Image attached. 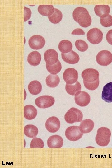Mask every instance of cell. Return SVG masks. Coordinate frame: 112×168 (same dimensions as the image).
Instances as JSON below:
<instances>
[{
  "instance_id": "9",
  "label": "cell",
  "mask_w": 112,
  "mask_h": 168,
  "mask_svg": "<svg viewBox=\"0 0 112 168\" xmlns=\"http://www.w3.org/2000/svg\"><path fill=\"white\" fill-rule=\"evenodd\" d=\"M77 71L74 68L66 69L63 74V79L67 84H72L75 83L78 78Z\"/></svg>"
},
{
  "instance_id": "12",
  "label": "cell",
  "mask_w": 112,
  "mask_h": 168,
  "mask_svg": "<svg viewBox=\"0 0 112 168\" xmlns=\"http://www.w3.org/2000/svg\"><path fill=\"white\" fill-rule=\"evenodd\" d=\"M45 126L49 132L55 133L60 128V122L58 118L52 116L47 119L45 123Z\"/></svg>"
},
{
  "instance_id": "31",
  "label": "cell",
  "mask_w": 112,
  "mask_h": 168,
  "mask_svg": "<svg viewBox=\"0 0 112 168\" xmlns=\"http://www.w3.org/2000/svg\"><path fill=\"white\" fill-rule=\"evenodd\" d=\"M44 147V142L40 138H34L30 142V147L31 148H43Z\"/></svg>"
},
{
  "instance_id": "23",
  "label": "cell",
  "mask_w": 112,
  "mask_h": 168,
  "mask_svg": "<svg viewBox=\"0 0 112 168\" xmlns=\"http://www.w3.org/2000/svg\"><path fill=\"white\" fill-rule=\"evenodd\" d=\"M94 11L96 15L100 17L104 15L109 14L110 9L108 5L97 4L94 7Z\"/></svg>"
},
{
  "instance_id": "25",
  "label": "cell",
  "mask_w": 112,
  "mask_h": 168,
  "mask_svg": "<svg viewBox=\"0 0 112 168\" xmlns=\"http://www.w3.org/2000/svg\"><path fill=\"white\" fill-rule=\"evenodd\" d=\"M60 81V78L57 75L49 74L47 77L46 79L47 85L51 88L57 86L59 84Z\"/></svg>"
},
{
  "instance_id": "32",
  "label": "cell",
  "mask_w": 112,
  "mask_h": 168,
  "mask_svg": "<svg viewBox=\"0 0 112 168\" xmlns=\"http://www.w3.org/2000/svg\"><path fill=\"white\" fill-rule=\"evenodd\" d=\"M24 21L25 22L29 19L31 17V12L30 9L26 7H24Z\"/></svg>"
},
{
  "instance_id": "28",
  "label": "cell",
  "mask_w": 112,
  "mask_h": 168,
  "mask_svg": "<svg viewBox=\"0 0 112 168\" xmlns=\"http://www.w3.org/2000/svg\"><path fill=\"white\" fill-rule=\"evenodd\" d=\"M46 67L47 71L51 74L56 75L62 69V65L58 60L55 64L52 65L46 64Z\"/></svg>"
},
{
  "instance_id": "27",
  "label": "cell",
  "mask_w": 112,
  "mask_h": 168,
  "mask_svg": "<svg viewBox=\"0 0 112 168\" xmlns=\"http://www.w3.org/2000/svg\"><path fill=\"white\" fill-rule=\"evenodd\" d=\"M62 17L63 14L61 11L55 8L53 14L48 17L50 22L54 24L59 23L61 21Z\"/></svg>"
},
{
  "instance_id": "5",
  "label": "cell",
  "mask_w": 112,
  "mask_h": 168,
  "mask_svg": "<svg viewBox=\"0 0 112 168\" xmlns=\"http://www.w3.org/2000/svg\"><path fill=\"white\" fill-rule=\"evenodd\" d=\"M103 36L102 32L96 28L90 29L87 34L88 40L90 43L94 44L100 43L102 40Z\"/></svg>"
},
{
  "instance_id": "21",
  "label": "cell",
  "mask_w": 112,
  "mask_h": 168,
  "mask_svg": "<svg viewBox=\"0 0 112 168\" xmlns=\"http://www.w3.org/2000/svg\"><path fill=\"white\" fill-rule=\"evenodd\" d=\"M54 9L53 5L51 4L40 5L38 8V11L40 14L48 17L53 14Z\"/></svg>"
},
{
  "instance_id": "2",
  "label": "cell",
  "mask_w": 112,
  "mask_h": 168,
  "mask_svg": "<svg viewBox=\"0 0 112 168\" xmlns=\"http://www.w3.org/2000/svg\"><path fill=\"white\" fill-rule=\"evenodd\" d=\"M73 19L82 27L86 28L91 24V19L87 10L82 7H78L72 13Z\"/></svg>"
},
{
  "instance_id": "8",
  "label": "cell",
  "mask_w": 112,
  "mask_h": 168,
  "mask_svg": "<svg viewBox=\"0 0 112 168\" xmlns=\"http://www.w3.org/2000/svg\"><path fill=\"white\" fill-rule=\"evenodd\" d=\"M37 106L40 108H46L52 106L54 103L55 100L52 96L44 95L37 98L35 101Z\"/></svg>"
},
{
  "instance_id": "4",
  "label": "cell",
  "mask_w": 112,
  "mask_h": 168,
  "mask_svg": "<svg viewBox=\"0 0 112 168\" xmlns=\"http://www.w3.org/2000/svg\"><path fill=\"white\" fill-rule=\"evenodd\" d=\"M64 119L69 124L80 122L83 119V114L78 109L72 107L66 113Z\"/></svg>"
},
{
  "instance_id": "1",
  "label": "cell",
  "mask_w": 112,
  "mask_h": 168,
  "mask_svg": "<svg viewBox=\"0 0 112 168\" xmlns=\"http://www.w3.org/2000/svg\"><path fill=\"white\" fill-rule=\"evenodd\" d=\"M86 88L90 90L96 89L99 84V73L96 70L87 68L84 70L81 74Z\"/></svg>"
},
{
  "instance_id": "7",
  "label": "cell",
  "mask_w": 112,
  "mask_h": 168,
  "mask_svg": "<svg viewBox=\"0 0 112 168\" xmlns=\"http://www.w3.org/2000/svg\"><path fill=\"white\" fill-rule=\"evenodd\" d=\"M83 133L80 131L79 127L73 126L67 128L65 132V135L69 140L75 141L80 139Z\"/></svg>"
},
{
  "instance_id": "13",
  "label": "cell",
  "mask_w": 112,
  "mask_h": 168,
  "mask_svg": "<svg viewBox=\"0 0 112 168\" xmlns=\"http://www.w3.org/2000/svg\"><path fill=\"white\" fill-rule=\"evenodd\" d=\"M44 58L46 64L49 65L55 64L58 60V53L53 49H49L46 50L44 53Z\"/></svg>"
},
{
  "instance_id": "14",
  "label": "cell",
  "mask_w": 112,
  "mask_h": 168,
  "mask_svg": "<svg viewBox=\"0 0 112 168\" xmlns=\"http://www.w3.org/2000/svg\"><path fill=\"white\" fill-rule=\"evenodd\" d=\"M63 143L62 138L57 135L50 136L47 141L48 146L50 148H60L63 146Z\"/></svg>"
},
{
  "instance_id": "11",
  "label": "cell",
  "mask_w": 112,
  "mask_h": 168,
  "mask_svg": "<svg viewBox=\"0 0 112 168\" xmlns=\"http://www.w3.org/2000/svg\"><path fill=\"white\" fill-rule=\"evenodd\" d=\"M74 100L75 103L78 105L84 107L87 106L89 103L91 98L88 93L80 91L75 96Z\"/></svg>"
},
{
  "instance_id": "10",
  "label": "cell",
  "mask_w": 112,
  "mask_h": 168,
  "mask_svg": "<svg viewBox=\"0 0 112 168\" xmlns=\"http://www.w3.org/2000/svg\"><path fill=\"white\" fill-rule=\"evenodd\" d=\"M45 41L44 38L40 35H35L31 37L28 41V44L32 49L39 50L45 45Z\"/></svg>"
},
{
  "instance_id": "33",
  "label": "cell",
  "mask_w": 112,
  "mask_h": 168,
  "mask_svg": "<svg viewBox=\"0 0 112 168\" xmlns=\"http://www.w3.org/2000/svg\"><path fill=\"white\" fill-rule=\"evenodd\" d=\"M71 34L77 35H85V33L82 29L78 28L74 30L71 33Z\"/></svg>"
},
{
  "instance_id": "22",
  "label": "cell",
  "mask_w": 112,
  "mask_h": 168,
  "mask_svg": "<svg viewBox=\"0 0 112 168\" xmlns=\"http://www.w3.org/2000/svg\"><path fill=\"white\" fill-rule=\"evenodd\" d=\"M65 90L68 94L71 95L75 96L81 91V86L78 81L72 84L66 83L65 86Z\"/></svg>"
},
{
  "instance_id": "3",
  "label": "cell",
  "mask_w": 112,
  "mask_h": 168,
  "mask_svg": "<svg viewBox=\"0 0 112 168\" xmlns=\"http://www.w3.org/2000/svg\"><path fill=\"white\" fill-rule=\"evenodd\" d=\"M111 132L108 128L102 127L97 131L95 140L96 143L100 146H107L110 141Z\"/></svg>"
},
{
  "instance_id": "6",
  "label": "cell",
  "mask_w": 112,
  "mask_h": 168,
  "mask_svg": "<svg viewBox=\"0 0 112 168\" xmlns=\"http://www.w3.org/2000/svg\"><path fill=\"white\" fill-rule=\"evenodd\" d=\"M96 61L100 65L107 66L112 62V54L108 50L101 51L96 55Z\"/></svg>"
},
{
  "instance_id": "26",
  "label": "cell",
  "mask_w": 112,
  "mask_h": 168,
  "mask_svg": "<svg viewBox=\"0 0 112 168\" xmlns=\"http://www.w3.org/2000/svg\"><path fill=\"white\" fill-rule=\"evenodd\" d=\"M58 48L62 53L66 54L72 50V45L70 41L67 40H63L59 42Z\"/></svg>"
},
{
  "instance_id": "17",
  "label": "cell",
  "mask_w": 112,
  "mask_h": 168,
  "mask_svg": "<svg viewBox=\"0 0 112 168\" xmlns=\"http://www.w3.org/2000/svg\"><path fill=\"white\" fill-rule=\"evenodd\" d=\"M94 126L93 121L88 119L82 120L79 127L81 133L86 134L90 133L93 130Z\"/></svg>"
},
{
  "instance_id": "30",
  "label": "cell",
  "mask_w": 112,
  "mask_h": 168,
  "mask_svg": "<svg viewBox=\"0 0 112 168\" xmlns=\"http://www.w3.org/2000/svg\"><path fill=\"white\" fill-rule=\"evenodd\" d=\"M75 45L78 50L81 52H85L88 49V44L84 40H78L75 42Z\"/></svg>"
},
{
  "instance_id": "18",
  "label": "cell",
  "mask_w": 112,
  "mask_h": 168,
  "mask_svg": "<svg viewBox=\"0 0 112 168\" xmlns=\"http://www.w3.org/2000/svg\"><path fill=\"white\" fill-rule=\"evenodd\" d=\"M37 114L36 108L32 105H27L24 107V117L26 119L31 120L35 119Z\"/></svg>"
},
{
  "instance_id": "15",
  "label": "cell",
  "mask_w": 112,
  "mask_h": 168,
  "mask_svg": "<svg viewBox=\"0 0 112 168\" xmlns=\"http://www.w3.org/2000/svg\"><path fill=\"white\" fill-rule=\"evenodd\" d=\"M62 58L65 62L70 64H75L77 63L80 59L78 55L73 50L66 54L62 53Z\"/></svg>"
},
{
  "instance_id": "20",
  "label": "cell",
  "mask_w": 112,
  "mask_h": 168,
  "mask_svg": "<svg viewBox=\"0 0 112 168\" xmlns=\"http://www.w3.org/2000/svg\"><path fill=\"white\" fill-rule=\"evenodd\" d=\"M28 88L29 92L31 94L36 95L41 92L42 90V85L39 81L34 80L30 83Z\"/></svg>"
},
{
  "instance_id": "29",
  "label": "cell",
  "mask_w": 112,
  "mask_h": 168,
  "mask_svg": "<svg viewBox=\"0 0 112 168\" xmlns=\"http://www.w3.org/2000/svg\"><path fill=\"white\" fill-rule=\"evenodd\" d=\"M100 23L105 27L112 26V16L109 14L104 15L100 17Z\"/></svg>"
},
{
  "instance_id": "24",
  "label": "cell",
  "mask_w": 112,
  "mask_h": 168,
  "mask_svg": "<svg viewBox=\"0 0 112 168\" xmlns=\"http://www.w3.org/2000/svg\"><path fill=\"white\" fill-rule=\"evenodd\" d=\"M38 132L37 128L33 125L28 124L24 127V133L28 137L34 138L37 135Z\"/></svg>"
},
{
  "instance_id": "34",
  "label": "cell",
  "mask_w": 112,
  "mask_h": 168,
  "mask_svg": "<svg viewBox=\"0 0 112 168\" xmlns=\"http://www.w3.org/2000/svg\"><path fill=\"white\" fill-rule=\"evenodd\" d=\"M106 39L108 43L112 45V29L108 32L106 35Z\"/></svg>"
},
{
  "instance_id": "16",
  "label": "cell",
  "mask_w": 112,
  "mask_h": 168,
  "mask_svg": "<svg viewBox=\"0 0 112 168\" xmlns=\"http://www.w3.org/2000/svg\"><path fill=\"white\" fill-rule=\"evenodd\" d=\"M101 97L106 102H112V82L108 83L104 86Z\"/></svg>"
},
{
  "instance_id": "19",
  "label": "cell",
  "mask_w": 112,
  "mask_h": 168,
  "mask_svg": "<svg viewBox=\"0 0 112 168\" xmlns=\"http://www.w3.org/2000/svg\"><path fill=\"white\" fill-rule=\"evenodd\" d=\"M41 55L37 51L30 53L27 57V61L30 65L35 66L38 65L41 61Z\"/></svg>"
}]
</instances>
